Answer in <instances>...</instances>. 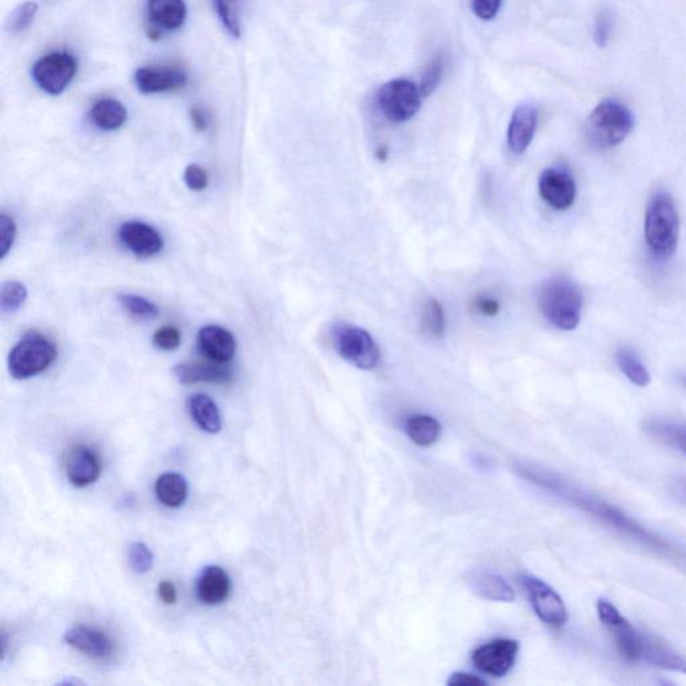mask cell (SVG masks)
Here are the masks:
<instances>
[{"mask_svg":"<svg viewBox=\"0 0 686 686\" xmlns=\"http://www.w3.org/2000/svg\"><path fill=\"white\" fill-rule=\"evenodd\" d=\"M522 475L531 480V482H534L536 486L551 492V494L557 496L563 502L570 503L571 506L585 512V514L590 515L591 518L598 520L603 526L611 528V530L618 532V534L624 535L626 538L650 548V550L657 551V553L684 559V553H681L680 550L674 548L672 544L666 542L660 536L653 534L648 528L641 526L640 523L630 518L620 508L614 507L613 504L607 503L605 500L597 498V496L579 490L578 487L562 479L561 476L534 468L522 469Z\"/></svg>","mask_w":686,"mask_h":686,"instance_id":"1","label":"cell"},{"mask_svg":"<svg viewBox=\"0 0 686 686\" xmlns=\"http://www.w3.org/2000/svg\"><path fill=\"white\" fill-rule=\"evenodd\" d=\"M680 235V218L669 193L656 192L650 197L645 214V240L650 254L669 259L676 251Z\"/></svg>","mask_w":686,"mask_h":686,"instance_id":"2","label":"cell"},{"mask_svg":"<svg viewBox=\"0 0 686 686\" xmlns=\"http://www.w3.org/2000/svg\"><path fill=\"white\" fill-rule=\"evenodd\" d=\"M634 128V116L628 106L617 100H605L597 105L586 122V137L599 151L624 143Z\"/></svg>","mask_w":686,"mask_h":686,"instance_id":"3","label":"cell"},{"mask_svg":"<svg viewBox=\"0 0 686 686\" xmlns=\"http://www.w3.org/2000/svg\"><path fill=\"white\" fill-rule=\"evenodd\" d=\"M539 307L551 325L565 331L577 329L582 317L581 290L570 279H550L540 289Z\"/></svg>","mask_w":686,"mask_h":686,"instance_id":"4","label":"cell"},{"mask_svg":"<svg viewBox=\"0 0 686 686\" xmlns=\"http://www.w3.org/2000/svg\"><path fill=\"white\" fill-rule=\"evenodd\" d=\"M597 613L599 621L613 637L615 648L620 653L622 660L629 662V664L645 662L646 653H648L653 636L638 630L607 599H599Z\"/></svg>","mask_w":686,"mask_h":686,"instance_id":"5","label":"cell"},{"mask_svg":"<svg viewBox=\"0 0 686 686\" xmlns=\"http://www.w3.org/2000/svg\"><path fill=\"white\" fill-rule=\"evenodd\" d=\"M57 358V348L38 333L25 335L9 356V370L15 380H27L49 369Z\"/></svg>","mask_w":686,"mask_h":686,"instance_id":"6","label":"cell"},{"mask_svg":"<svg viewBox=\"0 0 686 686\" xmlns=\"http://www.w3.org/2000/svg\"><path fill=\"white\" fill-rule=\"evenodd\" d=\"M335 348L343 360L362 370L376 368L381 360L380 348L372 335L362 327L341 323L334 329Z\"/></svg>","mask_w":686,"mask_h":686,"instance_id":"7","label":"cell"},{"mask_svg":"<svg viewBox=\"0 0 686 686\" xmlns=\"http://www.w3.org/2000/svg\"><path fill=\"white\" fill-rule=\"evenodd\" d=\"M421 101L423 96L419 86L404 78L386 82L377 96L382 114L394 124H402L415 117L421 108Z\"/></svg>","mask_w":686,"mask_h":686,"instance_id":"8","label":"cell"},{"mask_svg":"<svg viewBox=\"0 0 686 686\" xmlns=\"http://www.w3.org/2000/svg\"><path fill=\"white\" fill-rule=\"evenodd\" d=\"M78 69L77 59L66 51L50 53L35 62L33 78L35 84L50 94L61 96L67 86L72 84Z\"/></svg>","mask_w":686,"mask_h":686,"instance_id":"9","label":"cell"},{"mask_svg":"<svg viewBox=\"0 0 686 686\" xmlns=\"http://www.w3.org/2000/svg\"><path fill=\"white\" fill-rule=\"evenodd\" d=\"M519 581L530 598L536 615L551 628L559 629L569 621V610L561 595L548 586L546 582L532 575H519Z\"/></svg>","mask_w":686,"mask_h":686,"instance_id":"10","label":"cell"},{"mask_svg":"<svg viewBox=\"0 0 686 686\" xmlns=\"http://www.w3.org/2000/svg\"><path fill=\"white\" fill-rule=\"evenodd\" d=\"M518 653V642L510 638H499L477 648L473 652L472 661L487 676L503 677L514 668Z\"/></svg>","mask_w":686,"mask_h":686,"instance_id":"11","label":"cell"},{"mask_svg":"<svg viewBox=\"0 0 686 686\" xmlns=\"http://www.w3.org/2000/svg\"><path fill=\"white\" fill-rule=\"evenodd\" d=\"M539 193L551 208L566 211L573 207L577 197V184L566 169L548 168L540 175Z\"/></svg>","mask_w":686,"mask_h":686,"instance_id":"12","label":"cell"},{"mask_svg":"<svg viewBox=\"0 0 686 686\" xmlns=\"http://www.w3.org/2000/svg\"><path fill=\"white\" fill-rule=\"evenodd\" d=\"M65 471L67 479L74 487L92 486L100 479L102 471L100 455L89 445H76L67 453Z\"/></svg>","mask_w":686,"mask_h":686,"instance_id":"13","label":"cell"},{"mask_svg":"<svg viewBox=\"0 0 686 686\" xmlns=\"http://www.w3.org/2000/svg\"><path fill=\"white\" fill-rule=\"evenodd\" d=\"M66 644L93 660H109L114 653V642L104 630L94 626L77 625L67 630Z\"/></svg>","mask_w":686,"mask_h":686,"instance_id":"14","label":"cell"},{"mask_svg":"<svg viewBox=\"0 0 686 686\" xmlns=\"http://www.w3.org/2000/svg\"><path fill=\"white\" fill-rule=\"evenodd\" d=\"M187 18L184 0H149L148 23L149 37L157 41L164 31L179 30Z\"/></svg>","mask_w":686,"mask_h":686,"instance_id":"15","label":"cell"},{"mask_svg":"<svg viewBox=\"0 0 686 686\" xmlns=\"http://www.w3.org/2000/svg\"><path fill=\"white\" fill-rule=\"evenodd\" d=\"M121 243L139 258H152L164 248V240L155 228L143 222H126L118 230Z\"/></svg>","mask_w":686,"mask_h":686,"instance_id":"16","label":"cell"},{"mask_svg":"<svg viewBox=\"0 0 686 686\" xmlns=\"http://www.w3.org/2000/svg\"><path fill=\"white\" fill-rule=\"evenodd\" d=\"M137 88L144 94L173 92L184 88L188 82L187 73L176 67H141L134 76Z\"/></svg>","mask_w":686,"mask_h":686,"instance_id":"17","label":"cell"},{"mask_svg":"<svg viewBox=\"0 0 686 686\" xmlns=\"http://www.w3.org/2000/svg\"><path fill=\"white\" fill-rule=\"evenodd\" d=\"M197 348L208 361L228 364L235 356L236 341L234 335L224 327L208 325L197 335Z\"/></svg>","mask_w":686,"mask_h":686,"instance_id":"18","label":"cell"},{"mask_svg":"<svg viewBox=\"0 0 686 686\" xmlns=\"http://www.w3.org/2000/svg\"><path fill=\"white\" fill-rule=\"evenodd\" d=\"M538 128V110L534 105L523 104L515 109L508 126V147L515 155H522L530 147Z\"/></svg>","mask_w":686,"mask_h":686,"instance_id":"19","label":"cell"},{"mask_svg":"<svg viewBox=\"0 0 686 686\" xmlns=\"http://www.w3.org/2000/svg\"><path fill=\"white\" fill-rule=\"evenodd\" d=\"M173 374L181 384L193 385L200 382L207 384H227L232 380V370L227 364L205 362V364H180L175 366Z\"/></svg>","mask_w":686,"mask_h":686,"instance_id":"20","label":"cell"},{"mask_svg":"<svg viewBox=\"0 0 686 686\" xmlns=\"http://www.w3.org/2000/svg\"><path fill=\"white\" fill-rule=\"evenodd\" d=\"M230 575L219 566L205 567L197 581V597L205 605H219L230 597Z\"/></svg>","mask_w":686,"mask_h":686,"instance_id":"21","label":"cell"},{"mask_svg":"<svg viewBox=\"0 0 686 686\" xmlns=\"http://www.w3.org/2000/svg\"><path fill=\"white\" fill-rule=\"evenodd\" d=\"M468 585L477 597L486 599V601L514 602V589L506 579L498 574L487 573V571L473 574L468 579Z\"/></svg>","mask_w":686,"mask_h":686,"instance_id":"22","label":"cell"},{"mask_svg":"<svg viewBox=\"0 0 686 686\" xmlns=\"http://www.w3.org/2000/svg\"><path fill=\"white\" fill-rule=\"evenodd\" d=\"M188 409L193 421L204 432L215 435L222 429V416H220L218 405L207 394H195L189 398Z\"/></svg>","mask_w":686,"mask_h":686,"instance_id":"23","label":"cell"},{"mask_svg":"<svg viewBox=\"0 0 686 686\" xmlns=\"http://www.w3.org/2000/svg\"><path fill=\"white\" fill-rule=\"evenodd\" d=\"M156 495L165 507L179 508L187 502V480L179 473H165L157 479Z\"/></svg>","mask_w":686,"mask_h":686,"instance_id":"24","label":"cell"},{"mask_svg":"<svg viewBox=\"0 0 686 686\" xmlns=\"http://www.w3.org/2000/svg\"><path fill=\"white\" fill-rule=\"evenodd\" d=\"M645 431L686 456V424L678 421L652 420L645 424Z\"/></svg>","mask_w":686,"mask_h":686,"instance_id":"25","label":"cell"},{"mask_svg":"<svg viewBox=\"0 0 686 686\" xmlns=\"http://www.w3.org/2000/svg\"><path fill=\"white\" fill-rule=\"evenodd\" d=\"M406 435L419 447H432L440 439L441 424L435 417L427 415H416L410 417L405 425Z\"/></svg>","mask_w":686,"mask_h":686,"instance_id":"26","label":"cell"},{"mask_svg":"<svg viewBox=\"0 0 686 686\" xmlns=\"http://www.w3.org/2000/svg\"><path fill=\"white\" fill-rule=\"evenodd\" d=\"M90 117H92L94 125L110 132V130L120 129L125 124L128 112L120 101L104 98L93 106Z\"/></svg>","mask_w":686,"mask_h":686,"instance_id":"27","label":"cell"},{"mask_svg":"<svg viewBox=\"0 0 686 686\" xmlns=\"http://www.w3.org/2000/svg\"><path fill=\"white\" fill-rule=\"evenodd\" d=\"M615 361H617L618 368L625 374V377L638 388H646L652 382L649 370L646 369L640 357L633 350L628 348L618 350Z\"/></svg>","mask_w":686,"mask_h":686,"instance_id":"28","label":"cell"},{"mask_svg":"<svg viewBox=\"0 0 686 686\" xmlns=\"http://www.w3.org/2000/svg\"><path fill=\"white\" fill-rule=\"evenodd\" d=\"M216 13L222 21L224 29L232 37L239 39L242 35V19H240L239 0H215Z\"/></svg>","mask_w":686,"mask_h":686,"instance_id":"29","label":"cell"},{"mask_svg":"<svg viewBox=\"0 0 686 686\" xmlns=\"http://www.w3.org/2000/svg\"><path fill=\"white\" fill-rule=\"evenodd\" d=\"M421 326L428 335L433 338H441L445 334V314L443 306L437 299H431L424 307Z\"/></svg>","mask_w":686,"mask_h":686,"instance_id":"30","label":"cell"},{"mask_svg":"<svg viewBox=\"0 0 686 686\" xmlns=\"http://www.w3.org/2000/svg\"><path fill=\"white\" fill-rule=\"evenodd\" d=\"M121 306L124 307L126 313L133 315V317L141 319H152L159 315V309L155 303L148 301L139 295L133 294H121L120 298Z\"/></svg>","mask_w":686,"mask_h":686,"instance_id":"31","label":"cell"},{"mask_svg":"<svg viewBox=\"0 0 686 686\" xmlns=\"http://www.w3.org/2000/svg\"><path fill=\"white\" fill-rule=\"evenodd\" d=\"M39 10L38 3L26 2L17 7L11 14L10 21L7 23V29L11 34L25 33L35 21Z\"/></svg>","mask_w":686,"mask_h":686,"instance_id":"32","label":"cell"},{"mask_svg":"<svg viewBox=\"0 0 686 686\" xmlns=\"http://www.w3.org/2000/svg\"><path fill=\"white\" fill-rule=\"evenodd\" d=\"M27 299V289L21 282H7L0 291V306L5 313H15Z\"/></svg>","mask_w":686,"mask_h":686,"instance_id":"33","label":"cell"},{"mask_svg":"<svg viewBox=\"0 0 686 686\" xmlns=\"http://www.w3.org/2000/svg\"><path fill=\"white\" fill-rule=\"evenodd\" d=\"M128 559L130 569L136 574H147L153 569V563H155L152 551L149 550L147 544L141 542L130 544Z\"/></svg>","mask_w":686,"mask_h":686,"instance_id":"34","label":"cell"},{"mask_svg":"<svg viewBox=\"0 0 686 686\" xmlns=\"http://www.w3.org/2000/svg\"><path fill=\"white\" fill-rule=\"evenodd\" d=\"M443 74L444 59L441 55H437L436 58H433L432 61L429 62V65L423 74V78H421L420 81L419 89L423 98H427L435 92L437 86H439L441 80H443Z\"/></svg>","mask_w":686,"mask_h":686,"instance_id":"35","label":"cell"},{"mask_svg":"<svg viewBox=\"0 0 686 686\" xmlns=\"http://www.w3.org/2000/svg\"><path fill=\"white\" fill-rule=\"evenodd\" d=\"M613 29V14L609 10L599 11L594 25V41L598 47L607 46V43L610 42L611 34H613Z\"/></svg>","mask_w":686,"mask_h":686,"instance_id":"36","label":"cell"},{"mask_svg":"<svg viewBox=\"0 0 686 686\" xmlns=\"http://www.w3.org/2000/svg\"><path fill=\"white\" fill-rule=\"evenodd\" d=\"M17 238V224L6 214L0 216V259H5Z\"/></svg>","mask_w":686,"mask_h":686,"instance_id":"37","label":"cell"},{"mask_svg":"<svg viewBox=\"0 0 686 686\" xmlns=\"http://www.w3.org/2000/svg\"><path fill=\"white\" fill-rule=\"evenodd\" d=\"M181 343V334L179 329L173 326H164L157 330L153 335V345L157 349L165 350V352H173L179 348Z\"/></svg>","mask_w":686,"mask_h":686,"instance_id":"38","label":"cell"},{"mask_svg":"<svg viewBox=\"0 0 686 686\" xmlns=\"http://www.w3.org/2000/svg\"><path fill=\"white\" fill-rule=\"evenodd\" d=\"M185 184L188 185L192 191H203L208 185V175L200 165L192 164L185 169L184 173Z\"/></svg>","mask_w":686,"mask_h":686,"instance_id":"39","label":"cell"},{"mask_svg":"<svg viewBox=\"0 0 686 686\" xmlns=\"http://www.w3.org/2000/svg\"><path fill=\"white\" fill-rule=\"evenodd\" d=\"M502 0H473V13L483 21H491L498 15Z\"/></svg>","mask_w":686,"mask_h":686,"instance_id":"40","label":"cell"},{"mask_svg":"<svg viewBox=\"0 0 686 686\" xmlns=\"http://www.w3.org/2000/svg\"><path fill=\"white\" fill-rule=\"evenodd\" d=\"M449 686H484L487 682L483 678L468 673H453L448 680Z\"/></svg>","mask_w":686,"mask_h":686,"instance_id":"41","label":"cell"},{"mask_svg":"<svg viewBox=\"0 0 686 686\" xmlns=\"http://www.w3.org/2000/svg\"><path fill=\"white\" fill-rule=\"evenodd\" d=\"M476 309L486 317H496L500 311V303L492 297H479L476 299Z\"/></svg>","mask_w":686,"mask_h":686,"instance_id":"42","label":"cell"},{"mask_svg":"<svg viewBox=\"0 0 686 686\" xmlns=\"http://www.w3.org/2000/svg\"><path fill=\"white\" fill-rule=\"evenodd\" d=\"M191 120L197 132H205L208 129V125H210V118H208L207 113L200 106H193L191 109Z\"/></svg>","mask_w":686,"mask_h":686,"instance_id":"43","label":"cell"},{"mask_svg":"<svg viewBox=\"0 0 686 686\" xmlns=\"http://www.w3.org/2000/svg\"><path fill=\"white\" fill-rule=\"evenodd\" d=\"M159 597L165 605H175L177 602L176 586L169 581L161 582L159 585Z\"/></svg>","mask_w":686,"mask_h":686,"instance_id":"44","label":"cell"},{"mask_svg":"<svg viewBox=\"0 0 686 686\" xmlns=\"http://www.w3.org/2000/svg\"><path fill=\"white\" fill-rule=\"evenodd\" d=\"M670 492L678 502L686 506V477H676L670 487Z\"/></svg>","mask_w":686,"mask_h":686,"instance_id":"45","label":"cell"},{"mask_svg":"<svg viewBox=\"0 0 686 686\" xmlns=\"http://www.w3.org/2000/svg\"><path fill=\"white\" fill-rule=\"evenodd\" d=\"M388 155V148H386L385 145H382V147L377 149L376 156L378 160L385 161L386 159H388Z\"/></svg>","mask_w":686,"mask_h":686,"instance_id":"46","label":"cell"},{"mask_svg":"<svg viewBox=\"0 0 686 686\" xmlns=\"http://www.w3.org/2000/svg\"><path fill=\"white\" fill-rule=\"evenodd\" d=\"M682 384H684L686 388V377L682 378Z\"/></svg>","mask_w":686,"mask_h":686,"instance_id":"47","label":"cell"}]
</instances>
